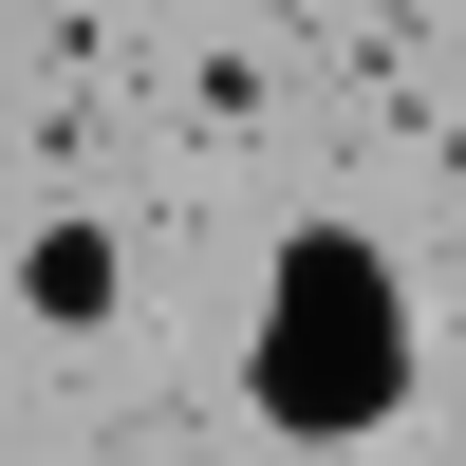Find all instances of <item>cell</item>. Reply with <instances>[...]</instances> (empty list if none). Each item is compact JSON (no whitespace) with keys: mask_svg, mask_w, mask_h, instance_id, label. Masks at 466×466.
<instances>
[{"mask_svg":"<svg viewBox=\"0 0 466 466\" xmlns=\"http://www.w3.org/2000/svg\"><path fill=\"white\" fill-rule=\"evenodd\" d=\"M243 392H261V430H280V448H373V430L410 410V280H392V243H373L355 206H318V224L261 243Z\"/></svg>","mask_w":466,"mask_h":466,"instance_id":"cell-1","label":"cell"},{"mask_svg":"<svg viewBox=\"0 0 466 466\" xmlns=\"http://www.w3.org/2000/svg\"><path fill=\"white\" fill-rule=\"evenodd\" d=\"M0 280H19L37 336H131V224H112V206H37Z\"/></svg>","mask_w":466,"mask_h":466,"instance_id":"cell-2","label":"cell"},{"mask_svg":"<svg viewBox=\"0 0 466 466\" xmlns=\"http://www.w3.org/2000/svg\"><path fill=\"white\" fill-rule=\"evenodd\" d=\"M149 466H224V448H149Z\"/></svg>","mask_w":466,"mask_h":466,"instance_id":"cell-3","label":"cell"}]
</instances>
